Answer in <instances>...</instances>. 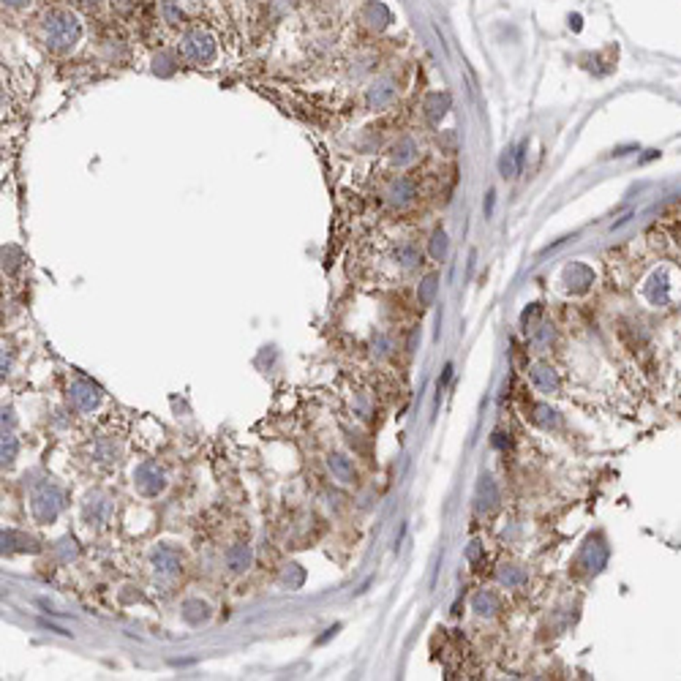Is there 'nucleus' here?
Here are the masks:
<instances>
[{
    "instance_id": "4",
    "label": "nucleus",
    "mask_w": 681,
    "mask_h": 681,
    "mask_svg": "<svg viewBox=\"0 0 681 681\" xmlns=\"http://www.w3.org/2000/svg\"><path fill=\"white\" fill-rule=\"evenodd\" d=\"M392 98H395V85L390 79H379L368 88V106H374V109L387 106Z\"/></svg>"
},
{
    "instance_id": "13",
    "label": "nucleus",
    "mask_w": 681,
    "mask_h": 681,
    "mask_svg": "<svg viewBox=\"0 0 681 681\" xmlns=\"http://www.w3.org/2000/svg\"><path fill=\"white\" fill-rule=\"evenodd\" d=\"M499 581H502L504 586H518V584H523V572L515 570V567H507V570L499 572Z\"/></svg>"
},
{
    "instance_id": "5",
    "label": "nucleus",
    "mask_w": 681,
    "mask_h": 681,
    "mask_svg": "<svg viewBox=\"0 0 681 681\" xmlns=\"http://www.w3.org/2000/svg\"><path fill=\"white\" fill-rule=\"evenodd\" d=\"M564 278L570 281V287H572L575 292H584V289H588V284L594 281V273H591L586 264L575 262V264H570V267L564 270Z\"/></svg>"
},
{
    "instance_id": "10",
    "label": "nucleus",
    "mask_w": 681,
    "mask_h": 681,
    "mask_svg": "<svg viewBox=\"0 0 681 681\" xmlns=\"http://www.w3.org/2000/svg\"><path fill=\"white\" fill-rule=\"evenodd\" d=\"M415 153H417L415 142H412V139H401V142L392 147V161H395V163H409L412 159H415Z\"/></svg>"
},
{
    "instance_id": "8",
    "label": "nucleus",
    "mask_w": 681,
    "mask_h": 681,
    "mask_svg": "<svg viewBox=\"0 0 681 681\" xmlns=\"http://www.w3.org/2000/svg\"><path fill=\"white\" fill-rule=\"evenodd\" d=\"M447 106H450V96H431L425 101V109H428V120L431 123H436L439 120V115H444L447 112Z\"/></svg>"
},
{
    "instance_id": "17",
    "label": "nucleus",
    "mask_w": 681,
    "mask_h": 681,
    "mask_svg": "<svg viewBox=\"0 0 681 681\" xmlns=\"http://www.w3.org/2000/svg\"><path fill=\"white\" fill-rule=\"evenodd\" d=\"M74 6H96L98 0H71Z\"/></svg>"
},
{
    "instance_id": "15",
    "label": "nucleus",
    "mask_w": 681,
    "mask_h": 681,
    "mask_svg": "<svg viewBox=\"0 0 681 681\" xmlns=\"http://www.w3.org/2000/svg\"><path fill=\"white\" fill-rule=\"evenodd\" d=\"M14 450H17L14 439H11V436H6V439H3V458H8V460H11V458H14Z\"/></svg>"
},
{
    "instance_id": "7",
    "label": "nucleus",
    "mask_w": 681,
    "mask_h": 681,
    "mask_svg": "<svg viewBox=\"0 0 681 681\" xmlns=\"http://www.w3.org/2000/svg\"><path fill=\"white\" fill-rule=\"evenodd\" d=\"M412 196H415V186H412V180L398 177V180L392 183V189H390V199H392L395 205H406Z\"/></svg>"
},
{
    "instance_id": "9",
    "label": "nucleus",
    "mask_w": 681,
    "mask_h": 681,
    "mask_svg": "<svg viewBox=\"0 0 681 681\" xmlns=\"http://www.w3.org/2000/svg\"><path fill=\"white\" fill-rule=\"evenodd\" d=\"M474 611L480 614V616H490L496 608H499V600H496V594H490V591H480L477 597H474Z\"/></svg>"
},
{
    "instance_id": "14",
    "label": "nucleus",
    "mask_w": 681,
    "mask_h": 681,
    "mask_svg": "<svg viewBox=\"0 0 681 681\" xmlns=\"http://www.w3.org/2000/svg\"><path fill=\"white\" fill-rule=\"evenodd\" d=\"M436 292V278L431 275V278H425V284H422V303H428L431 297Z\"/></svg>"
},
{
    "instance_id": "3",
    "label": "nucleus",
    "mask_w": 681,
    "mask_h": 681,
    "mask_svg": "<svg viewBox=\"0 0 681 681\" xmlns=\"http://www.w3.org/2000/svg\"><path fill=\"white\" fill-rule=\"evenodd\" d=\"M183 58L191 63H213L216 61V41L205 31H191L183 38Z\"/></svg>"
},
{
    "instance_id": "6",
    "label": "nucleus",
    "mask_w": 681,
    "mask_h": 681,
    "mask_svg": "<svg viewBox=\"0 0 681 681\" xmlns=\"http://www.w3.org/2000/svg\"><path fill=\"white\" fill-rule=\"evenodd\" d=\"M531 382H534V387L543 390V392H556V390H559L556 374H553L551 368H545V365H540V368L531 371Z\"/></svg>"
},
{
    "instance_id": "2",
    "label": "nucleus",
    "mask_w": 681,
    "mask_h": 681,
    "mask_svg": "<svg viewBox=\"0 0 681 681\" xmlns=\"http://www.w3.org/2000/svg\"><path fill=\"white\" fill-rule=\"evenodd\" d=\"M643 294L649 297L651 305H671L679 294V281L673 278V270L671 267H657L646 278V287Z\"/></svg>"
},
{
    "instance_id": "12",
    "label": "nucleus",
    "mask_w": 681,
    "mask_h": 681,
    "mask_svg": "<svg viewBox=\"0 0 681 681\" xmlns=\"http://www.w3.org/2000/svg\"><path fill=\"white\" fill-rule=\"evenodd\" d=\"M431 254H433V259H442V257L447 254V234H444V232H436V234H433Z\"/></svg>"
},
{
    "instance_id": "11",
    "label": "nucleus",
    "mask_w": 681,
    "mask_h": 681,
    "mask_svg": "<svg viewBox=\"0 0 681 681\" xmlns=\"http://www.w3.org/2000/svg\"><path fill=\"white\" fill-rule=\"evenodd\" d=\"M74 401L82 406V409H93L96 406V390L90 385H77L74 387Z\"/></svg>"
},
{
    "instance_id": "1",
    "label": "nucleus",
    "mask_w": 681,
    "mask_h": 681,
    "mask_svg": "<svg viewBox=\"0 0 681 681\" xmlns=\"http://www.w3.org/2000/svg\"><path fill=\"white\" fill-rule=\"evenodd\" d=\"M82 35L79 19L65 8H49L41 14V38L52 52H68Z\"/></svg>"
},
{
    "instance_id": "16",
    "label": "nucleus",
    "mask_w": 681,
    "mask_h": 681,
    "mask_svg": "<svg viewBox=\"0 0 681 681\" xmlns=\"http://www.w3.org/2000/svg\"><path fill=\"white\" fill-rule=\"evenodd\" d=\"M3 3H6V6H14V8H17V6H28L31 0H3Z\"/></svg>"
}]
</instances>
